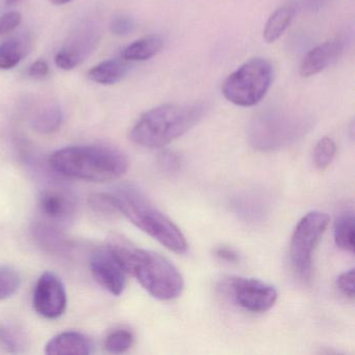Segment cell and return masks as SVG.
<instances>
[{
    "label": "cell",
    "instance_id": "1",
    "mask_svg": "<svg viewBox=\"0 0 355 355\" xmlns=\"http://www.w3.org/2000/svg\"><path fill=\"white\" fill-rule=\"evenodd\" d=\"M107 248L126 273L132 274L153 298L172 300L184 291L182 273L159 253L140 248L119 234L110 236Z\"/></svg>",
    "mask_w": 355,
    "mask_h": 355
},
{
    "label": "cell",
    "instance_id": "2",
    "mask_svg": "<svg viewBox=\"0 0 355 355\" xmlns=\"http://www.w3.org/2000/svg\"><path fill=\"white\" fill-rule=\"evenodd\" d=\"M55 171L66 178L93 182L118 180L128 169V159L119 149L105 145L72 146L60 149L51 157Z\"/></svg>",
    "mask_w": 355,
    "mask_h": 355
},
{
    "label": "cell",
    "instance_id": "3",
    "mask_svg": "<svg viewBox=\"0 0 355 355\" xmlns=\"http://www.w3.org/2000/svg\"><path fill=\"white\" fill-rule=\"evenodd\" d=\"M111 196L118 211L123 214L137 227L169 250L186 252L188 244L182 230L140 189L134 184H121L114 190Z\"/></svg>",
    "mask_w": 355,
    "mask_h": 355
},
{
    "label": "cell",
    "instance_id": "4",
    "mask_svg": "<svg viewBox=\"0 0 355 355\" xmlns=\"http://www.w3.org/2000/svg\"><path fill=\"white\" fill-rule=\"evenodd\" d=\"M205 111L203 103L159 105L141 116L130 139L145 148H161L194 128Z\"/></svg>",
    "mask_w": 355,
    "mask_h": 355
},
{
    "label": "cell",
    "instance_id": "5",
    "mask_svg": "<svg viewBox=\"0 0 355 355\" xmlns=\"http://www.w3.org/2000/svg\"><path fill=\"white\" fill-rule=\"evenodd\" d=\"M309 121L304 116L284 110L271 109L257 114L248 128L253 148L272 151L292 144L306 132Z\"/></svg>",
    "mask_w": 355,
    "mask_h": 355
},
{
    "label": "cell",
    "instance_id": "6",
    "mask_svg": "<svg viewBox=\"0 0 355 355\" xmlns=\"http://www.w3.org/2000/svg\"><path fill=\"white\" fill-rule=\"evenodd\" d=\"M273 80V66L268 60H250L232 72L222 87L224 97L239 107H253L263 101Z\"/></svg>",
    "mask_w": 355,
    "mask_h": 355
},
{
    "label": "cell",
    "instance_id": "7",
    "mask_svg": "<svg viewBox=\"0 0 355 355\" xmlns=\"http://www.w3.org/2000/svg\"><path fill=\"white\" fill-rule=\"evenodd\" d=\"M329 224V217L319 211L306 214L297 224L290 243L291 268L295 276L303 282H311L313 255Z\"/></svg>",
    "mask_w": 355,
    "mask_h": 355
},
{
    "label": "cell",
    "instance_id": "8",
    "mask_svg": "<svg viewBox=\"0 0 355 355\" xmlns=\"http://www.w3.org/2000/svg\"><path fill=\"white\" fill-rule=\"evenodd\" d=\"M226 292L236 304L250 313H265L275 304L277 291L271 284L255 278L232 277L225 284Z\"/></svg>",
    "mask_w": 355,
    "mask_h": 355
},
{
    "label": "cell",
    "instance_id": "9",
    "mask_svg": "<svg viewBox=\"0 0 355 355\" xmlns=\"http://www.w3.org/2000/svg\"><path fill=\"white\" fill-rule=\"evenodd\" d=\"M99 40L101 35L94 24L86 21L80 24L55 55V65L60 69H74L95 51Z\"/></svg>",
    "mask_w": 355,
    "mask_h": 355
},
{
    "label": "cell",
    "instance_id": "10",
    "mask_svg": "<svg viewBox=\"0 0 355 355\" xmlns=\"http://www.w3.org/2000/svg\"><path fill=\"white\" fill-rule=\"evenodd\" d=\"M33 304L35 311L46 319L61 317L67 307V294L61 278L53 272L43 273L37 282Z\"/></svg>",
    "mask_w": 355,
    "mask_h": 355
},
{
    "label": "cell",
    "instance_id": "11",
    "mask_svg": "<svg viewBox=\"0 0 355 355\" xmlns=\"http://www.w3.org/2000/svg\"><path fill=\"white\" fill-rule=\"evenodd\" d=\"M90 268L96 282L107 292L114 296H119L123 293L128 273L107 247L93 253Z\"/></svg>",
    "mask_w": 355,
    "mask_h": 355
},
{
    "label": "cell",
    "instance_id": "12",
    "mask_svg": "<svg viewBox=\"0 0 355 355\" xmlns=\"http://www.w3.org/2000/svg\"><path fill=\"white\" fill-rule=\"evenodd\" d=\"M344 51V43L340 39L327 41L318 45L306 53L300 65L301 76H315L334 64Z\"/></svg>",
    "mask_w": 355,
    "mask_h": 355
},
{
    "label": "cell",
    "instance_id": "13",
    "mask_svg": "<svg viewBox=\"0 0 355 355\" xmlns=\"http://www.w3.org/2000/svg\"><path fill=\"white\" fill-rule=\"evenodd\" d=\"M92 350V340L78 331L62 332L49 340L45 347V353L53 355H88Z\"/></svg>",
    "mask_w": 355,
    "mask_h": 355
},
{
    "label": "cell",
    "instance_id": "14",
    "mask_svg": "<svg viewBox=\"0 0 355 355\" xmlns=\"http://www.w3.org/2000/svg\"><path fill=\"white\" fill-rule=\"evenodd\" d=\"M73 201L71 197L61 190H46L40 197V209L49 219L55 221L67 220L73 213Z\"/></svg>",
    "mask_w": 355,
    "mask_h": 355
},
{
    "label": "cell",
    "instance_id": "15",
    "mask_svg": "<svg viewBox=\"0 0 355 355\" xmlns=\"http://www.w3.org/2000/svg\"><path fill=\"white\" fill-rule=\"evenodd\" d=\"M128 62L124 59H112L101 62L89 70L88 78L93 83L105 86L116 84L128 74L130 69Z\"/></svg>",
    "mask_w": 355,
    "mask_h": 355
},
{
    "label": "cell",
    "instance_id": "16",
    "mask_svg": "<svg viewBox=\"0 0 355 355\" xmlns=\"http://www.w3.org/2000/svg\"><path fill=\"white\" fill-rule=\"evenodd\" d=\"M336 246L347 252H354L355 218L352 209H344L336 215L334 225Z\"/></svg>",
    "mask_w": 355,
    "mask_h": 355
},
{
    "label": "cell",
    "instance_id": "17",
    "mask_svg": "<svg viewBox=\"0 0 355 355\" xmlns=\"http://www.w3.org/2000/svg\"><path fill=\"white\" fill-rule=\"evenodd\" d=\"M234 213L246 221L255 222L261 220L267 211L265 200L259 195L246 193L236 197L232 203Z\"/></svg>",
    "mask_w": 355,
    "mask_h": 355
},
{
    "label": "cell",
    "instance_id": "18",
    "mask_svg": "<svg viewBox=\"0 0 355 355\" xmlns=\"http://www.w3.org/2000/svg\"><path fill=\"white\" fill-rule=\"evenodd\" d=\"M164 41L161 37L150 36L135 41L123 51V59L126 61H147L155 57L163 49Z\"/></svg>",
    "mask_w": 355,
    "mask_h": 355
},
{
    "label": "cell",
    "instance_id": "19",
    "mask_svg": "<svg viewBox=\"0 0 355 355\" xmlns=\"http://www.w3.org/2000/svg\"><path fill=\"white\" fill-rule=\"evenodd\" d=\"M63 123L61 107L55 103H46L41 107L33 118V126L40 134L49 135L57 132Z\"/></svg>",
    "mask_w": 355,
    "mask_h": 355
},
{
    "label": "cell",
    "instance_id": "20",
    "mask_svg": "<svg viewBox=\"0 0 355 355\" xmlns=\"http://www.w3.org/2000/svg\"><path fill=\"white\" fill-rule=\"evenodd\" d=\"M294 13L295 11L292 7L284 6L276 10L270 16L263 30V39L266 42L274 43L284 34L292 22Z\"/></svg>",
    "mask_w": 355,
    "mask_h": 355
},
{
    "label": "cell",
    "instance_id": "21",
    "mask_svg": "<svg viewBox=\"0 0 355 355\" xmlns=\"http://www.w3.org/2000/svg\"><path fill=\"white\" fill-rule=\"evenodd\" d=\"M28 41L21 38L11 39L0 45V70H9L17 66L28 55Z\"/></svg>",
    "mask_w": 355,
    "mask_h": 355
},
{
    "label": "cell",
    "instance_id": "22",
    "mask_svg": "<svg viewBox=\"0 0 355 355\" xmlns=\"http://www.w3.org/2000/svg\"><path fill=\"white\" fill-rule=\"evenodd\" d=\"M336 153V145L328 137L320 139L313 149V163L318 169L323 170L331 164Z\"/></svg>",
    "mask_w": 355,
    "mask_h": 355
},
{
    "label": "cell",
    "instance_id": "23",
    "mask_svg": "<svg viewBox=\"0 0 355 355\" xmlns=\"http://www.w3.org/2000/svg\"><path fill=\"white\" fill-rule=\"evenodd\" d=\"M134 344V334L128 329H116L107 336L105 347L109 352L124 353Z\"/></svg>",
    "mask_w": 355,
    "mask_h": 355
},
{
    "label": "cell",
    "instance_id": "24",
    "mask_svg": "<svg viewBox=\"0 0 355 355\" xmlns=\"http://www.w3.org/2000/svg\"><path fill=\"white\" fill-rule=\"evenodd\" d=\"M20 286V276L14 268L0 266V300L13 296Z\"/></svg>",
    "mask_w": 355,
    "mask_h": 355
},
{
    "label": "cell",
    "instance_id": "25",
    "mask_svg": "<svg viewBox=\"0 0 355 355\" xmlns=\"http://www.w3.org/2000/svg\"><path fill=\"white\" fill-rule=\"evenodd\" d=\"M336 286L338 290L348 297V298H354L355 284H354V269L348 270L340 274L336 280Z\"/></svg>",
    "mask_w": 355,
    "mask_h": 355
},
{
    "label": "cell",
    "instance_id": "26",
    "mask_svg": "<svg viewBox=\"0 0 355 355\" xmlns=\"http://www.w3.org/2000/svg\"><path fill=\"white\" fill-rule=\"evenodd\" d=\"M22 16L18 12H8L0 17V36L10 34L21 24Z\"/></svg>",
    "mask_w": 355,
    "mask_h": 355
},
{
    "label": "cell",
    "instance_id": "27",
    "mask_svg": "<svg viewBox=\"0 0 355 355\" xmlns=\"http://www.w3.org/2000/svg\"><path fill=\"white\" fill-rule=\"evenodd\" d=\"M11 327L0 328V345L13 350V349H18L22 344L21 336L18 332L15 331Z\"/></svg>",
    "mask_w": 355,
    "mask_h": 355
},
{
    "label": "cell",
    "instance_id": "28",
    "mask_svg": "<svg viewBox=\"0 0 355 355\" xmlns=\"http://www.w3.org/2000/svg\"><path fill=\"white\" fill-rule=\"evenodd\" d=\"M135 22L128 17H117L112 21L111 31L118 36H126L134 31Z\"/></svg>",
    "mask_w": 355,
    "mask_h": 355
},
{
    "label": "cell",
    "instance_id": "29",
    "mask_svg": "<svg viewBox=\"0 0 355 355\" xmlns=\"http://www.w3.org/2000/svg\"><path fill=\"white\" fill-rule=\"evenodd\" d=\"M159 163L162 169L172 172L175 171V170H178V167H180V159L175 153H162L161 157H159Z\"/></svg>",
    "mask_w": 355,
    "mask_h": 355
},
{
    "label": "cell",
    "instance_id": "30",
    "mask_svg": "<svg viewBox=\"0 0 355 355\" xmlns=\"http://www.w3.org/2000/svg\"><path fill=\"white\" fill-rule=\"evenodd\" d=\"M49 73V66L44 60H38L31 65L28 76L34 80H43Z\"/></svg>",
    "mask_w": 355,
    "mask_h": 355
},
{
    "label": "cell",
    "instance_id": "31",
    "mask_svg": "<svg viewBox=\"0 0 355 355\" xmlns=\"http://www.w3.org/2000/svg\"><path fill=\"white\" fill-rule=\"evenodd\" d=\"M215 255L220 261L228 263H236L240 259L238 252L228 246H219L215 249Z\"/></svg>",
    "mask_w": 355,
    "mask_h": 355
},
{
    "label": "cell",
    "instance_id": "32",
    "mask_svg": "<svg viewBox=\"0 0 355 355\" xmlns=\"http://www.w3.org/2000/svg\"><path fill=\"white\" fill-rule=\"evenodd\" d=\"M49 1L55 6H63L66 5V3H70L72 0H49Z\"/></svg>",
    "mask_w": 355,
    "mask_h": 355
},
{
    "label": "cell",
    "instance_id": "33",
    "mask_svg": "<svg viewBox=\"0 0 355 355\" xmlns=\"http://www.w3.org/2000/svg\"><path fill=\"white\" fill-rule=\"evenodd\" d=\"M6 1H7L8 5L12 6L19 3L20 0H6Z\"/></svg>",
    "mask_w": 355,
    "mask_h": 355
}]
</instances>
